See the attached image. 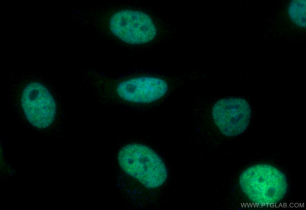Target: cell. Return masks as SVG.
I'll list each match as a JSON object with an SVG mask.
<instances>
[{"instance_id":"1","label":"cell","mask_w":306,"mask_h":210,"mask_svg":"<svg viewBox=\"0 0 306 210\" xmlns=\"http://www.w3.org/2000/svg\"><path fill=\"white\" fill-rule=\"evenodd\" d=\"M241 189L254 206L273 207L286 195L288 183L285 175L277 168L266 164L252 166L244 170L239 179Z\"/></svg>"},{"instance_id":"2","label":"cell","mask_w":306,"mask_h":210,"mask_svg":"<svg viewBox=\"0 0 306 210\" xmlns=\"http://www.w3.org/2000/svg\"><path fill=\"white\" fill-rule=\"evenodd\" d=\"M118 160L125 172L146 188L158 187L167 178V171L163 160L145 145L133 143L125 146L119 151Z\"/></svg>"},{"instance_id":"3","label":"cell","mask_w":306,"mask_h":210,"mask_svg":"<svg viewBox=\"0 0 306 210\" xmlns=\"http://www.w3.org/2000/svg\"><path fill=\"white\" fill-rule=\"evenodd\" d=\"M109 27L114 35L130 44L148 43L157 33L156 27L150 16L136 10H124L116 12L110 19Z\"/></svg>"},{"instance_id":"4","label":"cell","mask_w":306,"mask_h":210,"mask_svg":"<svg viewBox=\"0 0 306 210\" xmlns=\"http://www.w3.org/2000/svg\"><path fill=\"white\" fill-rule=\"evenodd\" d=\"M212 114L220 132L227 136L234 137L241 135L247 129L251 111L245 100L230 98L218 101L212 107Z\"/></svg>"},{"instance_id":"5","label":"cell","mask_w":306,"mask_h":210,"mask_svg":"<svg viewBox=\"0 0 306 210\" xmlns=\"http://www.w3.org/2000/svg\"><path fill=\"white\" fill-rule=\"evenodd\" d=\"M21 104L27 119L34 126L45 129L54 121L56 112L55 101L41 84L33 82L28 84L23 92Z\"/></svg>"},{"instance_id":"6","label":"cell","mask_w":306,"mask_h":210,"mask_svg":"<svg viewBox=\"0 0 306 210\" xmlns=\"http://www.w3.org/2000/svg\"><path fill=\"white\" fill-rule=\"evenodd\" d=\"M168 88L167 83L162 79L143 76L121 81L117 86L116 92L118 95L126 101L149 103L163 97Z\"/></svg>"},{"instance_id":"7","label":"cell","mask_w":306,"mask_h":210,"mask_svg":"<svg viewBox=\"0 0 306 210\" xmlns=\"http://www.w3.org/2000/svg\"><path fill=\"white\" fill-rule=\"evenodd\" d=\"M306 0H293L290 3L288 13L291 21L296 25L305 28L306 26Z\"/></svg>"}]
</instances>
